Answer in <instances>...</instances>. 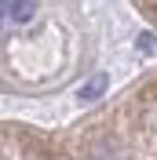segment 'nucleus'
Returning a JSON list of instances; mask_svg holds the SVG:
<instances>
[{
	"label": "nucleus",
	"mask_w": 157,
	"mask_h": 160,
	"mask_svg": "<svg viewBox=\"0 0 157 160\" xmlns=\"http://www.w3.org/2000/svg\"><path fill=\"white\" fill-rule=\"evenodd\" d=\"M4 11H8V22H30L37 15V4L33 0H4Z\"/></svg>",
	"instance_id": "1"
},
{
	"label": "nucleus",
	"mask_w": 157,
	"mask_h": 160,
	"mask_svg": "<svg viewBox=\"0 0 157 160\" xmlns=\"http://www.w3.org/2000/svg\"><path fill=\"white\" fill-rule=\"evenodd\" d=\"M102 88H106V77H102V73H99V77H91L88 84H84V88H80V98H84V102H91V98H99V95H102Z\"/></svg>",
	"instance_id": "2"
},
{
	"label": "nucleus",
	"mask_w": 157,
	"mask_h": 160,
	"mask_svg": "<svg viewBox=\"0 0 157 160\" xmlns=\"http://www.w3.org/2000/svg\"><path fill=\"white\" fill-rule=\"evenodd\" d=\"M4 26H8V11H4V0H0V33H4Z\"/></svg>",
	"instance_id": "3"
}]
</instances>
